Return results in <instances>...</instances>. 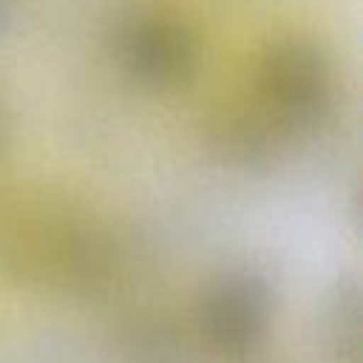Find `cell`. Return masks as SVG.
<instances>
[{
  "instance_id": "52a82bcc",
  "label": "cell",
  "mask_w": 363,
  "mask_h": 363,
  "mask_svg": "<svg viewBox=\"0 0 363 363\" xmlns=\"http://www.w3.org/2000/svg\"><path fill=\"white\" fill-rule=\"evenodd\" d=\"M17 23V0H0V40L14 28Z\"/></svg>"
},
{
  "instance_id": "8992f818",
  "label": "cell",
  "mask_w": 363,
  "mask_h": 363,
  "mask_svg": "<svg viewBox=\"0 0 363 363\" xmlns=\"http://www.w3.org/2000/svg\"><path fill=\"white\" fill-rule=\"evenodd\" d=\"M128 352L133 354L136 363H173L176 360V343L164 335H159L156 329L145 332L139 340H130Z\"/></svg>"
},
{
  "instance_id": "6da1fadb",
  "label": "cell",
  "mask_w": 363,
  "mask_h": 363,
  "mask_svg": "<svg viewBox=\"0 0 363 363\" xmlns=\"http://www.w3.org/2000/svg\"><path fill=\"white\" fill-rule=\"evenodd\" d=\"M337 102L329 51L306 34H281L255 57L252 105L289 142L320 133Z\"/></svg>"
},
{
  "instance_id": "3957f363",
  "label": "cell",
  "mask_w": 363,
  "mask_h": 363,
  "mask_svg": "<svg viewBox=\"0 0 363 363\" xmlns=\"http://www.w3.org/2000/svg\"><path fill=\"white\" fill-rule=\"evenodd\" d=\"M113 68L136 88L164 94L184 88L199 68V37L193 26L162 6L119 11L105 34Z\"/></svg>"
},
{
  "instance_id": "7a4b0ae2",
  "label": "cell",
  "mask_w": 363,
  "mask_h": 363,
  "mask_svg": "<svg viewBox=\"0 0 363 363\" xmlns=\"http://www.w3.org/2000/svg\"><path fill=\"white\" fill-rule=\"evenodd\" d=\"M278 289L267 269L230 264L213 272L193 301V329L201 346L227 363L250 360L269 337Z\"/></svg>"
},
{
  "instance_id": "5b68a950",
  "label": "cell",
  "mask_w": 363,
  "mask_h": 363,
  "mask_svg": "<svg viewBox=\"0 0 363 363\" xmlns=\"http://www.w3.org/2000/svg\"><path fill=\"white\" fill-rule=\"evenodd\" d=\"M360 281L354 275L337 278L318 312V340L329 363H360L363 315Z\"/></svg>"
},
{
  "instance_id": "277c9868",
  "label": "cell",
  "mask_w": 363,
  "mask_h": 363,
  "mask_svg": "<svg viewBox=\"0 0 363 363\" xmlns=\"http://www.w3.org/2000/svg\"><path fill=\"white\" fill-rule=\"evenodd\" d=\"M210 153L235 170H267L286 139L255 111V105H227L207 122Z\"/></svg>"
}]
</instances>
